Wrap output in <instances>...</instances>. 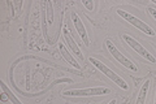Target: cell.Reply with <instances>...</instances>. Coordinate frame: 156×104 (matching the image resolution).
<instances>
[{"label":"cell","mask_w":156,"mask_h":104,"mask_svg":"<svg viewBox=\"0 0 156 104\" xmlns=\"http://www.w3.org/2000/svg\"><path fill=\"white\" fill-rule=\"evenodd\" d=\"M122 39H124V42L128 44L129 47L133 48L134 51L138 53L139 56H142L146 61H148L150 64H156V57L148 51L147 48L143 47L142 44H140L138 41H136L135 38H133L131 35H129V34H124V35H122Z\"/></svg>","instance_id":"cell-5"},{"label":"cell","mask_w":156,"mask_h":104,"mask_svg":"<svg viewBox=\"0 0 156 104\" xmlns=\"http://www.w3.org/2000/svg\"><path fill=\"white\" fill-rule=\"evenodd\" d=\"M0 87H2V90H3V92H5L7 94V96H8V99L9 100H11L13 104H23L21 100H20V99L14 95V92L11 90V88H9L5 83H4L3 81H0Z\"/></svg>","instance_id":"cell-10"},{"label":"cell","mask_w":156,"mask_h":104,"mask_svg":"<svg viewBox=\"0 0 156 104\" xmlns=\"http://www.w3.org/2000/svg\"><path fill=\"white\" fill-rule=\"evenodd\" d=\"M154 104H156V90H155V99H154Z\"/></svg>","instance_id":"cell-14"},{"label":"cell","mask_w":156,"mask_h":104,"mask_svg":"<svg viewBox=\"0 0 156 104\" xmlns=\"http://www.w3.org/2000/svg\"><path fill=\"white\" fill-rule=\"evenodd\" d=\"M107 104H117V100H116V99H112V100H109Z\"/></svg>","instance_id":"cell-13"},{"label":"cell","mask_w":156,"mask_h":104,"mask_svg":"<svg viewBox=\"0 0 156 104\" xmlns=\"http://www.w3.org/2000/svg\"><path fill=\"white\" fill-rule=\"evenodd\" d=\"M150 85H151L150 80H146L143 82L142 87L139 88L138 95H136L135 104H146V100H147V94H148V90H150Z\"/></svg>","instance_id":"cell-9"},{"label":"cell","mask_w":156,"mask_h":104,"mask_svg":"<svg viewBox=\"0 0 156 104\" xmlns=\"http://www.w3.org/2000/svg\"><path fill=\"white\" fill-rule=\"evenodd\" d=\"M57 48H58V52H60V55L62 56V59H64L66 63H69L70 65H73L76 69H81V65L77 63V60H76L74 57H73L72 53L68 51V48L65 47V44H64V43L60 42V43H58V46H57Z\"/></svg>","instance_id":"cell-8"},{"label":"cell","mask_w":156,"mask_h":104,"mask_svg":"<svg viewBox=\"0 0 156 104\" xmlns=\"http://www.w3.org/2000/svg\"><path fill=\"white\" fill-rule=\"evenodd\" d=\"M70 17H72L73 25H74V27H76V30L78 33V35H80V38L82 39V42H83L85 46L89 47L90 46V39H89V35H87V30H86V26H85L83 21H82V18L78 16V13L76 11H72Z\"/></svg>","instance_id":"cell-6"},{"label":"cell","mask_w":156,"mask_h":104,"mask_svg":"<svg viewBox=\"0 0 156 104\" xmlns=\"http://www.w3.org/2000/svg\"><path fill=\"white\" fill-rule=\"evenodd\" d=\"M64 41H65V43L68 44V46L70 47V49L73 51V53H74V55L80 59V60H82L83 61V55H82V52H81V49H80V47L77 46V43L74 42V39H73V37L70 35V33H69V30H68V29H64Z\"/></svg>","instance_id":"cell-7"},{"label":"cell","mask_w":156,"mask_h":104,"mask_svg":"<svg viewBox=\"0 0 156 104\" xmlns=\"http://www.w3.org/2000/svg\"><path fill=\"white\" fill-rule=\"evenodd\" d=\"M147 11H148V13H150V16L152 17L155 21H156V8H152V7H148L147 8Z\"/></svg>","instance_id":"cell-12"},{"label":"cell","mask_w":156,"mask_h":104,"mask_svg":"<svg viewBox=\"0 0 156 104\" xmlns=\"http://www.w3.org/2000/svg\"><path fill=\"white\" fill-rule=\"evenodd\" d=\"M82 4L87 8V11H94V3L92 2H82Z\"/></svg>","instance_id":"cell-11"},{"label":"cell","mask_w":156,"mask_h":104,"mask_svg":"<svg viewBox=\"0 0 156 104\" xmlns=\"http://www.w3.org/2000/svg\"><path fill=\"white\" fill-rule=\"evenodd\" d=\"M104 43H105V47H107V49H108V52L115 57V60H117V63H120L121 65H124L126 69H129V70H131V72H135V73L138 72V66L135 65V63H133L130 59H128L125 55H122L111 39H105Z\"/></svg>","instance_id":"cell-4"},{"label":"cell","mask_w":156,"mask_h":104,"mask_svg":"<svg viewBox=\"0 0 156 104\" xmlns=\"http://www.w3.org/2000/svg\"><path fill=\"white\" fill-rule=\"evenodd\" d=\"M111 94V88L104 86H96V87H89V88H69V90L62 91L64 96H100V95H108Z\"/></svg>","instance_id":"cell-3"},{"label":"cell","mask_w":156,"mask_h":104,"mask_svg":"<svg viewBox=\"0 0 156 104\" xmlns=\"http://www.w3.org/2000/svg\"><path fill=\"white\" fill-rule=\"evenodd\" d=\"M89 61L94 65L98 70H100L101 73L104 74V76H107L109 78V80L112 81V82H115L117 86H119L120 88H122V90H125V91H128L129 90V85H128V82H126L125 80L121 76H119L117 73H115L112 69H109L108 66L105 65L104 63H101L100 60H98L96 57H92V56H90L89 57Z\"/></svg>","instance_id":"cell-1"},{"label":"cell","mask_w":156,"mask_h":104,"mask_svg":"<svg viewBox=\"0 0 156 104\" xmlns=\"http://www.w3.org/2000/svg\"><path fill=\"white\" fill-rule=\"evenodd\" d=\"M116 13L119 14L121 18H124L126 22H129L130 25H133L135 29H138L139 31L144 33L146 35H150V37H155L156 35V31H155V29L152 26H150L148 23H146L144 21L139 20L138 17H135L134 14H131L130 12L124 11V9H117Z\"/></svg>","instance_id":"cell-2"}]
</instances>
